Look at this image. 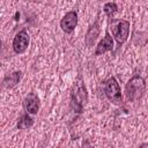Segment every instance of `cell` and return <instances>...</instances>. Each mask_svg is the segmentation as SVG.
<instances>
[{"mask_svg":"<svg viewBox=\"0 0 148 148\" xmlns=\"http://www.w3.org/2000/svg\"><path fill=\"white\" fill-rule=\"evenodd\" d=\"M145 90H146V82L143 77H141L140 75H134L126 83L125 87L126 98L130 102H135L142 97Z\"/></svg>","mask_w":148,"mask_h":148,"instance_id":"6da1fadb","label":"cell"},{"mask_svg":"<svg viewBox=\"0 0 148 148\" xmlns=\"http://www.w3.org/2000/svg\"><path fill=\"white\" fill-rule=\"evenodd\" d=\"M87 99H88L87 89L81 77H79L77 81L74 83V87L71 94V101H72V106L74 108V111L81 112L83 109V105L87 103Z\"/></svg>","mask_w":148,"mask_h":148,"instance_id":"7a4b0ae2","label":"cell"},{"mask_svg":"<svg viewBox=\"0 0 148 148\" xmlns=\"http://www.w3.org/2000/svg\"><path fill=\"white\" fill-rule=\"evenodd\" d=\"M111 32L114 39L117 40V44L119 46L123 45L127 40L130 34V22L126 20L113 18L111 21Z\"/></svg>","mask_w":148,"mask_h":148,"instance_id":"3957f363","label":"cell"},{"mask_svg":"<svg viewBox=\"0 0 148 148\" xmlns=\"http://www.w3.org/2000/svg\"><path fill=\"white\" fill-rule=\"evenodd\" d=\"M104 92H105V96L108 97V99L111 103H113L116 105L121 104L123 97H121L120 87H119V83H118V81L116 80L114 76H110L105 81V83H104Z\"/></svg>","mask_w":148,"mask_h":148,"instance_id":"277c9868","label":"cell"},{"mask_svg":"<svg viewBox=\"0 0 148 148\" xmlns=\"http://www.w3.org/2000/svg\"><path fill=\"white\" fill-rule=\"evenodd\" d=\"M29 42H30V38H29V35L25 30H21L18 31L14 39H13V50L15 53L17 54H21L23 53L28 46H29Z\"/></svg>","mask_w":148,"mask_h":148,"instance_id":"5b68a950","label":"cell"},{"mask_svg":"<svg viewBox=\"0 0 148 148\" xmlns=\"http://www.w3.org/2000/svg\"><path fill=\"white\" fill-rule=\"evenodd\" d=\"M77 24V13L71 10L65 14V16L60 21V28L65 34H72Z\"/></svg>","mask_w":148,"mask_h":148,"instance_id":"8992f818","label":"cell"},{"mask_svg":"<svg viewBox=\"0 0 148 148\" xmlns=\"http://www.w3.org/2000/svg\"><path fill=\"white\" fill-rule=\"evenodd\" d=\"M23 108L29 114H36L39 110V98L35 92L28 94L23 101Z\"/></svg>","mask_w":148,"mask_h":148,"instance_id":"52a82bcc","label":"cell"},{"mask_svg":"<svg viewBox=\"0 0 148 148\" xmlns=\"http://www.w3.org/2000/svg\"><path fill=\"white\" fill-rule=\"evenodd\" d=\"M113 49V39L110 35V32L106 30L105 32V36L103 37V39L98 43V45L96 46V51H95V54L96 56H99V54H103L108 51H111Z\"/></svg>","mask_w":148,"mask_h":148,"instance_id":"ba28073f","label":"cell"},{"mask_svg":"<svg viewBox=\"0 0 148 148\" xmlns=\"http://www.w3.org/2000/svg\"><path fill=\"white\" fill-rule=\"evenodd\" d=\"M21 77H22V72L21 71L13 72V73H10V74H8V75L5 76V79L2 81V86L5 88H8V89L9 88H13V87H15L20 82Z\"/></svg>","mask_w":148,"mask_h":148,"instance_id":"9c48e42d","label":"cell"},{"mask_svg":"<svg viewBox=\"0 0 148 148\" xmlns=\"http://www.w3.org/2000/svg\"><path fill=\"white\" fill-rule=\"evenodd\" d=\"M98 32H99V28H98V22H94V24L89 28L87 35H86V43L88 46H91L96 39V37L98 36Z\"/></svg>","mask_w":148,"mask_h":148,"instance_id":"30bf717a","label":"cell"},{"mask_svg":"<svg viewBox=\"0 0 148 148\" xmlns=\"http://www.w3.org/2000/svg\"><path fill=\"white\" fill-rule=\"evenodd\" d=\"M34 125V119L29 116V113H24L17 121V128L18 130H28Z\"/></svg>","mask_w":148,"mask_h":148,"instance_id":"8fae6325","label":"cell"},{"mask_svg":"<svg viewBox=\"0 0 148 148\" xmlns=\"http://www.w3.org/2000/svg\"><path fill=\"white\" fill-rule=\"evenodd\" d=\"M103 10H104V13H105L109 17H111V16L118 10V6H117L116 2H106V3L104 5V7H103Z\"/></svg>","mask_w":148,"mask_h":148,"instance_id":"7c38bea8","label":"cell"},{"mask_svg":"<svg viewBox=\"0 0 148 148\" xmlns=\"http://www.w3.org/2000/svg\"><path fill=\"white\" fill-rule=\"evenodd\" d=\"M139 148H148V142H145V143H141Z\"/></svg>","mask_w":148,"mask_h":148,"instance_id":"4fadbf2b","label":"cell"}]
</instances>
